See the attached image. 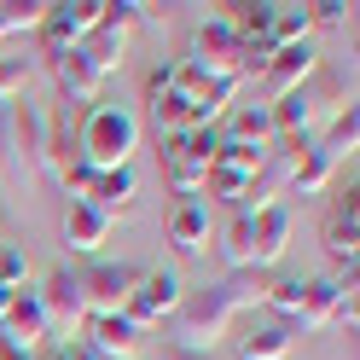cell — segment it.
I'll list each match as a JSON object with an SVG mask.
<instances>
[{"label": "cell", "instance_id": "1", "mask_svg": "<svg viewBox=\"0 0 360 360\" xmlns=\"http://www.w3.org/2000/svg\"><path fill=\"white\" fill-rule=\"evenodd\" d=\"M233 94H238L233 82H210L186 58L146 70V117L157 128V140H174V134H192V128H215L227 117Z\"/></svg>", "mask_w": 360, "mask_h": 360}, {"label": "cell", "instance_id": "2", "mask_svg": "<svg viewBox=\"0 0 360 360\" xmlns=\"http://www.w3.org/2000/svg\"><path fill=\"white\" fill-rule=\"evenodd\" d=\"M256 302H267V279L262 274H227V279H215L204 290H186L180 308H174V320H169V331H174L169 343L204 354L215 337H227V326Z\"/></svg>", "mask_w": 360, "mask_h": 360}, {"label": "cell", "instance_id": "3", "mask_svg": "<svg viewBox=\"0 0 360 360\" xmlns=\"http://www.w3.org/2000/svg\"><path fill=\"white\" fill-rule=\"evenodd\" d=\"M134 151H140V117L128 105H110V99H94L76 117V157L94 174H110V169H134Z\"/></svg>", "mask_w": 360, "mask_h": 360}, {"label": "cell", "instance_id": "4", "mask_svg": "<svg viewBox=\"0 0 360 360\" xmlns=\"http://www.w3.org/2000/svg\"><path fill=\"white\" fill-rule=\"evenodd\" d=\"M290 250V210L274 204L262 215H233L227 233H221V256H227V274H267L279 267Z\"/></svg>", "mask_w": 360, "mask_h": 360}, {"label": "cell", "instance_id": "5", "mask_svg": "<svg viewBox=\"0 0 360 360\" xmlns=\"http://www.w3.org/2000/svg\"><path fill=\"white\" fill-rule=\"evenodd\" d=\"M0 163L18 180L47 174V110L41 105H0Z\"/></svg>", "mask_w": 360, "mask_h": 360}, {"label": "cell", "instance_id": "6", "mask_svg": "<svg viewBox=\"0 0 360 360\" xmlns=\"http://www.w3.org/2000/svg\"><path fill=\"white\" fill-rule=\"evenodd\" d=\"M267 308L279 314V326L297 331H326L337 320V285L331 279H279L267 285Z\"/></svg>", "mask_w": 360, "mask_h": 360}, {"label": "cell", "instance_id": "7", "mask_svg": "<svg viewBox=\"0 0 360 360\" xmlns=\"http://www.w3.org/2000/svg\"><path fill=\"white\" fill-rule=\"evenodd\" d=\"M215 146H221V128H192V134L163 140V180H169L174 198H204Z\"/></svg>", "mask_w": 360, "mask_h": 360}, {"label": "cell", "instance_id": "8", "mask_svg": "<svg viewBox=\"0 0 360 360\" xmlns=\"http://www.w3.org/2000/svg\"><path fill=\"white\" fill-rule=\"evenodd\" d=\"M192 70H204L210 82H244V53H238V35H233V24L227 18H204V24H198V35H192Z\"/></svg>", "mask_w": 360, "mask_h": 360}, {"label": "cell", "instance_id": "9", "mask_svg": "<svg viewBox=\"0 0 360 360\" xmlns=\"http://www.w3.org/2000/svg\"><path fill=\"white\" fill-rule=\"evenodd\" d=\"M180 297H186V285H180V274H174V267H140V279H134L128 308H122V314H128V320L140 326V331H151V326L174 320Z\"/></svg>", "mask_w": 360, "mask_h": 360}, {"label": "cell", "instance_id": "10", "mask_svg": "<svg viewBox=\"0 0 360 360\" xmlns=\"http://www.w3.org/2000/svg\"><path fill=\"white\" fill-rule=\"evenodd\" d=\"M99 18H105V0H58V6H47V18H41V47H47V58L76 53L99 30Z\"/></svg>", "mask_w": 360, "mask_h": 360}, {"label": "cell", "instance_id": "11", "mask_svg": "<svg viewBox=\"0 0 360 360\" xmlns=\"http://www.w3.org/2000/svg\"><path fill=\"white\" fill-rule=\"evenodd\" d=\"M41 297V308H47V331H58L64 343L87 326V302H82V267H70V262H58L53 274H47V285L35 290Z\"/></svg>", "mask_w": 360, "mask_h": 360}, {"label": "cell", "instance_id": "12", "mask_svg": "<svg viewBox=\"0 0 360 360\" xmlns=\"http://www.w3.org/2000/svg\"><path fill=\"white\" fill-rule=\"evenodd\" d=\"M134 279H140V267H128V262H94V267L82 274V302H87V320H94V314H122V308H128Z\"/></svg>", "mask_w": 360, "mask_h": 360}, {"label": "cell", "instance_id": "13", "mask_svg": "<svg viewBox=\"0 0 360 360\" xmlns=\"http://www.w3.org/2000/svg\"><path fill=\"white\" fill-rule=\"evenodd\" d=\"M320 70V53L308 47H279L274 58H267V70H262V105H279L285 94H297V87H308V76Z\"/></svg>", "mask_w": 360, "mask_h": 360}, {"label": "cell", "instance_id": "14", "mask_svg": "<svg viewBox=\"0 0 360 360\" xmlns=\"http://www.w3.org/2000/svg\"><path fill=\"white\" fill-rule=\"evenodd\" d=\"M128 35H134V12H128V6H110V0H105V18H99V30L82 41V58L94 64L99 76H110V70L122 64V53H128Z\"/></svg>", "mask_w": 360, "mask_h": 360}, {"label": "cell", "instance_id": "15", "mask_svg": "<svg viewBox=\"0 0 360 360\" xmlns=\"http://www.w3.org/2000/svg\"><path fill=\"white\" fill-rule=\"evenodd\" d=\"M320 238H326V256L337 267H354V256H360V192H354V180H349V192L331 204Z\"/></svg>", "mask_w": 360, "mask_h": 360}, {"label": "cell", "instance_id": "16", "mask_svg": "<svg viewBox=\"0 0 360 360\" xmlns=\"http://www.w3.org/2000/svg\"><path fill=\"white\" fill-rule=\"evenodd\" d=\"M87 349L99 360H134L146 349V331L128 320V314H94L87 320Z\"/></svg>", "mask_w": 360, "mask_h": 360}, {"label": "cell", "instance_id": "17", "mask_svg": "<svg viewBox=\"0 0 360 360\" xmlns=\"http://www.w3.org/2000/svg\"><path fill=\"white\" fill-rule=\"evenodd\" d=\"M210 233H215V221H210L204 198H180V204L169 210V244H174V256H204L210 250Z\"/></svg>", "mask_w": 360, "mask_h": 360}, {"label": "cell", "instance_id": "18", "mask_svg": "<svg viewBox=\"0 0 360 360\" xmlns=\"http://www.w3.org/2000/svg\"><path fill=\"white\" fill-rule=\"evenodd\" d=\"M53 64V82H58V105H94L99 99V87H105V76L94 70V64L82 58V47L76 53H64V58H47Z\"/></svg>", "mask_w": 360, "mask_h": 360}, {"label": "cell", "instance_id": "19", "mask_svg": "<svg viewBox=\"0 0 360 360\" xmlns=\"http://www.w3.org/2000/svg\"><path fill=\"white\" fill-rule=\"evenodd\" d=\"M0 337H6V343H18L24 354H35V343L47 337V308H41L35 290H18V297H12L6 320H0Z\"/></svg>", "mask_w": 360, "mask_h": 360}, {"label": "cell", "instance_id": "20", "mask_svg": "<svg viewBox=\"0 0 360 360\" xmlns=\"http://www.w3.org/2000/svg\"><path fill=\"white\" fill-rule=\"evenodd\" d=\"M110 227H117V221H105L94 204H70L64 210V244H70V256H99Z\"/></svg>", "mask_w": 360, "mask_h": 360}, {"label": "cell", "instance_id": "21", "mask_svg": "<svg viewBox=\"0 0 360 360\" xmlns=\"http://www.w3.org/2000/svg\"><path fill=\"white\" fill-rule=\"evenodd\" d=\"M326 122V110L320 99L308 94V87H297V94H285L274 105V128H279V140H314V128Z\"/></svg>", "mask_w": 360, "mask_h": 360}, {"label": "cell", "instance_id": "22", "mask_svg": "<svg viewBox=\"0 0 360 360\" xmlns=\"http://www.w3.org/2000/svg\"><path fill=\"white\" fill-rule=\"evenodd\" d=\"M134 198H140V174H134V169H110V174H99V180H94L87 204H94L105 221H117V215H128V210H134Z\"/></svg>", "mask_w": 360, "mask_h": 360}, {"label": "cell", "instance_id": "23", "mask_svg": "<svg viewBox=\"0 0 360 360\" xmlns=\"http://www.w3.org/2000/svg\"><path fill=\"white\" fill-rule=\"evenodd\" d=\"M227 134H233V140L262 146V151H274V140H279V128H274V105H238Z\"/></svg>", "mask_w": 360, "mask_h": 360}, {"label": "cell", "instance_id": "24", "mask_svg": "<svg viewBox=\"0 0 360 360\" xmlns=\"http://www.w3.org/2000/svg\"><path fill=\"white\" fill-rule=\"evenodd\" d=\"M274 47H302V41L314 35V18H308V6L302 0H274Z\"/></svg>", "mask_w": 360, "mask_h": 360}, {"label": "cell", "instance_id": "25", "mask_svg": "<svg viewBox=\"0 0 360 360\" xmlns=\"http://www.w3.org/2000/svg\"><path fill=\"white\" fill-rule=\"evenodd\" d=\"M331 174H337V157H326L320 146L308 140V151L297 157V169H290V192H297V198H308V192L331 186Z\"/></svg>", "mask_w": 360, "mask_h": 360}, {"label": "cell", "instance_id": "26", "mask_svg": "<svg viewBox=\"0 0 360 360\" xmlns=\"http://www.w3.org/2000/svg\"><path fill=\"white\" fill-rule=\"evenodd\" d=\"M267 157H274V151H262V146H250V140H233V134H221V146H215V169H227V174H244V180H256Z\"/></svg>", "mask_w": 360, "mask_h": 360}, {"label": "cell", "instance_id": "27", "mask_svg": "<svg viewBox=\"0 0 360 360\" xmlns=\"http://www.w3.org/2000/svg\"><path fill=\"white\" fill-rule=\"evenodd\" d=\"M314 146H320L326 157H337V163H343V157H354V146H360V110H354V105H349V110H337Z\"/></svg>", "mask_w": 360, "mask_h": 360}, {"label": "cell", "instance_id": "28", "mask_svg": "<svg viewBox=\"0 0 360 360\" xmlns=\"http://www.w3.org/2000/svg\"><path fill=\"white\" fill-rule=\"evenodd\" d=\"M238 354H244V360H285V354H290V331H285V326H256V331L238 343Z\"/></svg>", "mask_w": 360, "mask_h": 360}, {"label": "cell", "instance_id": "29", "mask_svg": "<svg viewBox=\"0 0 360 360\" xmlns=\"http://www.w3.org/2000/svg\"><path fill=\"white\" fill-rule=\"evenodd\" d=\"M30 76H35L30 58H0V105H18V99H24Z\"/></svg>", "mask_w": 360, "mask_h": 360}, {"label": "cell", "instance_id": "30", "mask_svg": "<svg viewBox=\"0 0 360 360\" xmlns=\"http://www.w3.org/2000/svg\"><path fill=\"white\" fill-rule=\"evenodd\" d=\"M94 180H99V174H94V169H87V163H82V157H70V163H64V169H58V186H64V192H70V204H87V192H94Z\"/></svg>", "mask_w": 360, "mask_h": 360}, {"label": "cell", "instance_id": "31", "mask_svg": "<svg viewBox=\"0 0 360 360\" xmlns=\"http://www.w3.org/2000/svg\"><path fill=\"white\" fill-rule=\"evenodd\" d=\"M24 279H30V256L18 250V244H0V285H6V290H24Z\"/></svg>", "mask_w": 360, "mask_h": 360}, {"label": "cell", "instance_id": "32", "mask_svg": "<svg viewBox=\"0 0 360 360\" xmlns=\"http://www.w3.org/2000/svg\"><path fill=\"white\" fill-rule=\"evenodd\" d=\"M349 12H354V6H343V0H320V6H308L314 30H343V24H349Z\"/></svg>", "mask_w": 360, "mask_h": 360}, {"label": "cell", "instance_id": "33", "mask_svg": "<svg viewBox=\"0 0 360 360\" xmlns=\"http://www.w3.org/2000/svg\"><path fill=\"white\" fill-rule=\"evenodd\" d=\"M157 360H210V354H192V349H174V343H163V354Z\"/></svg>", "mask_w": 360, "mask_h": 360}, {"label": "cell", "instance_id": "34", "mask_svg": "<svg viewBox=\"0 0 360 360\" xmlns=\"http://www.w3.org/2000/svg\"><path fill=\"white\" fill-rule=\"evenodd\" d=\"M12 297H18V290H6V285H0V320H6V308H12Z\"/></svg>", "mask_w": 360, "mask_h": 360}]
</instances>
